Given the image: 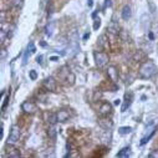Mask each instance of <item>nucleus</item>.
<instances>
[{"label":"nucleus","mask_w":158,"mask_h":158,"mask_svg":"<svg viewBox=\"0 0 158 158\" xmlns=\"http://www.w3.org/2000/svg\"><path fill=\"white\" fill-rule=\"evenodd\" d=\"M47 136L50 138H55L56 137V130L54 128V127H51V128L47 131Z\"/></svg>","instance_id":"obj_19"},{"label":"nucleus","mask_w":158,"mask_h":158,"mask_svg":"<svg viewBox=\"0 0 158 158\" xmlns=\"http://www.w3.org/2000/svg\"><path fill=\"white\" fill-rule=\"evenodd\" d=\"M121 103V100H115V105H120Z\"/></svg>","instance_id":"obj_30"},{"label":"nucleus","mask_w":158,"mask_h":158,"mask_svg":"<svg viewBox=\"0 0 158 158\" xmlns=\"http://www.w3.org/2000/svg\"><path fill=\"white\" fill-rule=\"evenodd\" d=\"M121 15H122V19L123 20H128L130 17L132 16V11H131V7H130V5H125Z\"/></svg>","instance_id":"obj_9"},{"label":"nucleus","mask_w":158,"mask_h":158,"mask_svg":"<svg viewBox=\"0 0 158 158\" xmlns=\"http://www.w3.org/2000/svg\"><path fill=\"white\" fill-rule=\"evenodd\" d=\"M29 76H30V78L31 80H36V77H38V72H36L35 70H31L29 72Z\"/></svg>","instance_id":"obj_21"},{"label":"nucleus","mask_w":158,"mask_h":158,"mask_svg":"<svg viewBox=\"0 0 158 158\" xmlns=\"http://www.w3.org/2000/svg\"><path fill=\"white\" fill-rule=\"evenodd\" d=\"M108 7H111V0H105V5H103V10L107 9Z\"/></svg>","instance_id":"obj_25"},{"label":"nucleus","mask_w":158,"mask_h":158,"mask_svg":"<svg viewBox=\"0 0 158 158\" xmlns=\"http://www.w3.org/2000/svg\"><path fill=\"white\" fill-rule=\"evenodd\" d=\"M118 30H120V26H118V24H117V22L111 21L110 24H108L107 31H110V33L113 34V35H117V34H118Z\"/></svg>","instance_id":"obj_10"},{"label":"nucleus","mask_w":158,"mask_h":158,"mask_svg":"<svg viewBox=\"0 0 158 158\" xmlns=\"http://www.w3.org/2000/svg\"><path fill=\"white\" fill-rule=\"evenodd\" d=\"M100 26H101V20L100 19H96L95 22H93V30H97Z\"/></svg>","instance_id":"obj_23"},{"label":"nucleus","mask_w":158,"mask_h":158,"mask_svg":"<svg viewBox=\"0 0 158 158\" xmlns=\"http://www.w3.org/2000/svg\"><path fill=\"white\" fill-rule=\"evenodd\" d=\"M8 156H9V157L17 158V157H20V152H19V149H16V148H14V147H9V148H8Z\"/></svg>","instance_id":"obj_14"},{"label":"nucleus","mask_w":158,"mask_h":158,"mask_svg":"<svg viewBox=\"0 0 158 158\" xmlns=\"http://www.w3.org/2000/svg\"><path fill=\"white\" fill-rule=\"evenodd\" d=\"M95 61H96V65L99 66V67H103V66L108 62V55L106 52H102V51L95 52Z\"/></svg>","instance_id":"obj_3"},{"label":"nucleus","mask_w":158,"mask_h":158,"mask_svg":"<svg viewBox=\"0 0 158 158\" xmlns=\"http://www.w3.org/2000/svg\"><path fill=\"white\" fill-rule=\"evenodd\" d=\"M50 60H51V61H56V60H59V57H56V56H51Z\"/></svg>","instance_id":"obj_28"},{"label":"nucleus","mask_w":158,"mask_h":158,"mask_svg":"<svg viewBox=\"0 0 158 158\" xmlns=\"http://www.w3.org/2000/svg\"><path fill=\"white\" fill-rule=\"evenodd\" d=\"M44 86L47 91H55L56 90V81H55V78H54L52 76H49L45 78V81H44Z\"/></svg>","instance_id":"obj_6"},{"label":"nucleus","mask_w":158,"mask_h":158,"mask_svg":"<svg viewBox=\"0 0 158 158\" xmlns=\"http://www.w3.org/2000/svg\"><path fill=\"white\" fill-rule=\"evenodd\" d=\"M9 99H10V96L8 95L7 97H5V100H4V103H3V106H1V110L4 111L5 108H7V106H8V103H9Z\"/></svg>","instance_id":"obj_22"},{"label":"nucleus","mask_w":158,"mask_h":158,"mask_svg":"<svg viewBox=\"0 0 158 158\" xmlns=\"http://www.w3.org/2000/svg\"><path fill=\"white\" fill-rule=\"evenodd\" d=\"M26 50H29L30 52H35V50H36V47H35V45H34V42L33 41H30L29 42V45H28V49H26Z\"/></svg>","instance_id":"obj_20"},{"label":"nucleus","mask_w":158,"mask_h":158,"mask_svg":"<svg viewBox=\"0 0 158 158\" xmlns=\"http://www.w3.org/2000/svg\"><path fill=\"white\" fill-rule=\"evenodd\" d=\"M148 157H149V158H158V149L152 151L151 153L148 154Z\"/></svg>","instance_id":"obj_24"},{"label":"nucleus","mask_w":158,"mask_h":158,"mask_svg":"<svg viewBox=\"0 0 158 158\" xmlns=\"http://www.w3.org/2000/svg\"><path fill=\"white\" fill-rule=\"evenodd\" d=\"M4 57H5V50L3 49V50H1V59H4Z\"/></svg>","instance_id":"obj_29"},{"label":"nucleus","mask_w":158,"mask_h":158,"mask_svg":"<svg viewBox=\"0 0 158 158\" xmlns=\"http://www.w3.org/2000/svg\"><path fill=\"white\" fill-rule=\"evenodd\" d=\"M154 130H156V128H153V130H152L149 135H146V136H144V137L142 138V141H141V144H144V143H147V141H148V139H151V137L153 136V135H154V132H156Z\"/></svg>","instance_id":"obj_18"},{"label":"nucleus","mask_w":158,"mask_h":158,"mask_svg":"<svg viewBox=\"0 0 158 158\" xmlns=\"http://www.w3.org/2000/svg\"><path fill=\"white\" fill-rule=\"evenodd\" d=\"M47 122L49 123H50V125H55L56 122H59V121H57V113H50V115H49V116H47Z\"/></svg>","instance_id":"obj_15"},{"label":"nucleus","mask_w":158,"mask_h":158,"mask_svg":"<svg viewBox=\"0 0 158 158\" xmlns=\"http://www.w3.org/2000/svg\"><path fill=\"white\" fill-rule=\"evenodd\" d=\"M69 120V112L65 110H60L57 112V121L59 122H65V121Z\"/></svg>","instance_id":"obj_11"},{"label":"nucleus","mask_w":158,"mask_h":158,"mask_svg":"<svg viewBox=\"0 0 158 158\" xmlns=\"http://www.w3.org/2000/svg\"><path fill=\"white\" fill-rule=\"evenodd\" d=\"M132 132V127H120L118 128V133L120 135H128V133Z\"/></svg>","instance_id":"obj_17"},{"label":"nucleus","mask_w":158,"mask_h":158,"mask_svg":"<svg viewBox=\"0 0 158 158\" xmlns=\"http://www.w3.org/2000/svg\"><path fill=\"white\" fill-rule=\"evenodd\" d=\"M111 111H112V105H111V103H108V102H103L102 105L100 106L99 113L101 115V116L106 117V116H108V115L111 113Z\"/></svg>","instance_id":"obj_5"},{"label":"nucleus","mask_w":158,"mask_h":158,"mask_svg":"<svg viewBox=\"0 0 158 158\" xmlns=\"http://www.w3.org/2000/svg\"><path fill=\"white\" fill-rule=\"evenodd\" d=\"M42 60H44V56H42V55H39L38 57H36V62L40 64V65H42Z\"/></svg>","instance_id":"obj_26"},{"label":"nucleus","mask_w":158,"mask_h":158,"mask_svg":"<svg viewBox=\"0 0 158 158\" xmlns=\"http://www.w3.org/2000/svg\"><path fill=\"white\" fill-rule=\"evenodd\" d=\"M147 17H148L147 15H143V16L141 17V25H142L143 30H147V29H148V25H149V19H148V20H146Z\"/></svg>","instance_id":"obj_16"},{"label":"nucleus","mask_w":158,"mask_h":158,"mask_svg":"<svg viewBox=\"0 0 158 158\" xmlns=\"http://www.w3.org/2000/svg\"><path fill=\"white\" fill-rule=\"evenodd\" d=\"M21 110L25 112V113L33 115V113H35L36 111H38V107H36V105H35L34 102H31V101H25L21 105Z\"/></svg>","instance_id":"obj_4"},{"label":"nucleus","mask_w":158,"mask_h":158,"mask_svg":"<svg viewBox=\"0 0 158 158\" xmlns=\"http://www.w3.org/2000/svg\"><path fill=\"white\" fill-rule=\"evenodd\" d=\"M20 138V128L17 126L11 127V131L8 137V144H15Z\"/></svg>","instance_id":"obj_2"},{"label":"nucleus","mask_w":158,"mask_h":158,"mask_svg":"<svg viewBox=\"0 0 158 158\" xmlns=\"http://www.w3.org/2000/svg\"><path fill=\"white\" fill-rule=\"evenodd\" d=\"M107 76L112 82H117L118 81V71L115 66H110L107 69Z\"/></svg>","instance_id":"obj_7"},{"label":"nucleus","mask_w":158,"mask_h":158,"mask_svg":"<svg viewBox=\"0 0 158 158\" xmlns=\"http://www.w3.org/2000/svg\"><path fill=\"white\" fill-rule=\"evenodd\" d=\"M87 5H88V8H91L93 5V0H87Z\"/></svg>","instance_id":"obj_27"},{"label":"nucleus","mask_w":158,"mask_h":158,"mask_svg":"<svg viewBox=\"0 0 158 158\" xmlns=\"http://www.w3.org/2000/svg\"><path fill=\"white\" fill-rule=\"evenodd\" d=\"M157 67L152 61H146L139 67V76L142 78H151L156 75Z\"/></svg>","instance_id":"obj_1"},{"label":"nucleus","mask_w":158,"mask_h":158,"mask_svg":"<svg viewBox=\"0 0 158 158\" xmlns=\"http://www.w3.org/2000/svg\"><path fill=\"white\" fill-rule=\"evenodd\" d=\"M132 100H133V95H132L131 92H130V93H126V101H125V105L122 106V112H125L127 108L131 106Z\"/></svg>","instance_id":"obj_12"},{"label":"nucleus","mask_w":158,"mask_h":158,"mask_svg":"<svg viewBox=\"0 0 158 158\" xmlns=\"http://www.w3.org/2000/svg\"><path fill=\"white\" fill-rule=\"evenodd\" d=\"M130 154H131V148L130 147H125L117 153V157L123 158V157H130Z\"/></svg>","instance_id":"obj_13"},{"label":"nucleus","mask_w":158,"mask_h":158,"mask_svg":"<svg viewBox=\"0 0 158 158\" xmlns=\"http://www.w3.org/2000/svg\"><path fill=\"white\" fill-rule=\"evenodd\" d=\"M55 28H56V24L54 22V21H50L46 25L45 28V34L46 36H49V38H51V36L54 35V31H55Z\"/></svg>","instance_id":"obj_8"}]
</instances>
